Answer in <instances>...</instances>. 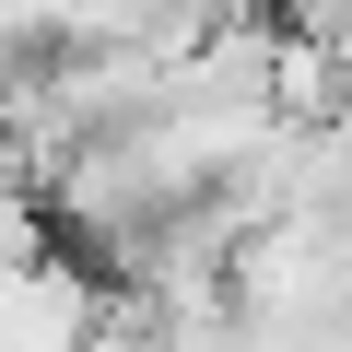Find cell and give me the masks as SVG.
<instances>
[]
</instances>
